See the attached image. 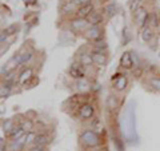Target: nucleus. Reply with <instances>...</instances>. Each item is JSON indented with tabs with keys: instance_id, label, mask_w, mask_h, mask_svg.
Wrapping results in <instances>:
<instances>
[{
	"instance_id": "ddd939ff",
	"label": "nucleus",
	"mask_w": 160,
	"mask_h": 151,
	"mask_svg": "<svg viewBox=\"0 0 160 151\" xmlns=\"http://www.w3.org/2000/svg\"><path fill=\"white\" fill-rule=\"evenodd\" d=\"M49 135L46 134V133H39L36 134V137H35V142H33V146H42V147H47V144L49 143Z\"/></svg>"
},
{
	"instance_id": "1a4fd4ad",
	"label": "nucleus",
	"mask_w": 160,
	"mask_h": 151,
	"mask_svg": "<svg viewBox=\"0 0 160 151\" xmlns=\"http://www.w3.org/2000/svg\"><path fill=\"white\" fill-rule=\"evenodd\" d=\"M93 11H95V6H93V3L84 4V6L78 7L76 12H75V16H76V18H80V19H88V18L92 15V12H93Z\"/></svg>"
},
{
	"instance_id": "412c9836",
	"label": "nucleus",
	"mask_w": 160,
	"mask_h": 151,
	"mask_svg": "<svg viewBox=\"0 0 160 151\" xmlns=\"http://www.w3.org/2000/svg\"><path fill=\"white\" fill-rule=\"evenodd\" d=\"M93 54V62L98 66H106L107 64V55L106 54H99V52H92Z\"/></svg>"
},
{
	"instance_id": "39448f33",
	"label": "nucleus",
	"mask_w": 160,
	"mask_h": 151,
	"mask_svg": "<svg viewBox=\"0 0 160 151\" xmlns=\"http://www.w3.org/2000/svg\"><path fill=\"white\" fill-rule=\"evenodd\" d=\"M69 28H71V31L76 32V34H84L89 28V23L87 19L75 18L69 22Z\"/></svg>"
},
{
	"instance_id": "72a5a7b5",
	"label": "nucleus",
	"mask_w": 160,
	"mask_h": 151,
	"mask_svg": "<svg viewBox=\"0 0 160 151\" xmlns=\"http://www.w3.org/2000/svg\"><path fill=\"white\" fill-rule=\"evenodd\" d=\"M7 36H8V35H7L6 32H4V31H3V32H2V39H0V40H2V44L4 43V40H6V39H7Z\"/></svg>"
},
{
	"instance_id": "423d86ee",
	"label": "nucleus",
	"mask_w": 160,
	"mask_h": 151,
	"mask_svg": "<svg viewBox=\"0 0 160 151\" xmlns=\"http://www.w3.org/2000/svg\"><path fill=\"white\" fill-rule=\"evenodd\" d=\"M111 82H113V88L116 90V91H124V90L127 88V86H128L127 76L126 75H123V74H119V72L112 75Z\"/></svg>"
},
{
	"instance_id": "f3484780",
	"label": "nucleus",
	"mask_w": 160,
	"mask_h": 151,
	"mask_svg": "<svg viewBox=\"0 0 160 151\" xmlns=\"http://www.w3.org/2000/svg\"><path fill=\"white\" fill-rule=\"evenodd\" d=\"M147 83L152 90L160 92V75H152V76H149Z\"/></svg>"
},
{
	"instance_id": "5701e85b",
	"label": "nucleus",
	"mask_w": 160,
	"mask_h": 151,
	"mask_svg": "<svg viewBox=\"0 0 160 151\" xmlns=\"http://www.w3.org/2000/svg\"><path fill=\"white\" fill-rule=\"evenodd\" d=\"M143 2H144V0H129V3H128L129 11H131L132 13H135V12L138 11V9L142 8Z\"/></svg>"
},
{
	"instance_id": "393cba45",
	"label": "nucleus",
	"mask_w": 160,
	"mask_h": 151,
	"mask_svg": "<svg viewBox=\"0 0 160 151\" xmlns=\"http://www.w3.org/2000/svg\"><path fill=\"white\" fill-rule=\"evenodd\" d=\"M15 126H16V124L13 123L12 119H7L6 122H3V131H6V134H8L15 127Z\"/></svg>"
},
{
	"instance_id": "0eeeda50",
	"label": "nucleus",
	"mask_w": 160,
	"mask_h": 151,
	"mask_svg": "<svg viewBox=\"0 0 160 151\" xmlns=\"http://www.w3.org/2000/svg\"><path fill=\"white\" fill-rule=\"evenodd\" d=\"M119 64L123 70H133L135 68V62H133L132 54L129 51H124L122 54V56H120Z\"/></svg>"
},
{
	"instance_id": "b1692460",
	"label": "nucleus",
	"mask_w": 160,
	"mask_h": 151,
	"mask_svg": "<svg viewBox=\"0 0 160 151\" xmlns=\"http://www.w3.org/2000/svg\"><path fill=\"white\" fill-rule=\"evenodd\" d=\"M16 80L18 79H16V74H15V71L8 72L6 76H3V83H7V84H13Z\"/></svg>"
},
{
	"instance_id": "6ab92c4d",
	"label": "nucleus",
	"mask_w": 160,
	"mask_h": 151,
	"mask_svg": "<svg viewBox=\"0 0 160 151\" xmlns=\"http://www.w3.org/2000/svg\"><path fill=\"white\" fill-rule=\"evenodd\" d=\"M78 9V4L71 0V2H66L62 7V13H71V12H76Z\"/></svg>"
},
{
	"instance_id": "f704fd0d",
	"label": "nucleus",
	"mask_w": 160,
	"mask_h": 151,
	"mask_svg": "<svg viewBox=\"0 0 160 151\" xmlns=\"http://www.w3.org/2000/svg\"><path fill=\"white\" fill-rule=\"evenodd\" d=\"M0 151H8L7 148H2V150H0Z\"/></svg>"
},
{
	"instance_id": "aec40b11",
	"label": "nucleus",
	"mask_w": 160,
	"mask_h": 151,
	"mask_svg": "<svg viewBox=\"0 0 160 151\" xmlns=\"http://www.w3.org/2000/svg\"><path fill=\"white\" fill-rule=\"evenodd\" d=\"M152 38H153V29L151 27L142 28V39H143V42L149 43L152 40Z\"/></svg>"
},
{
	"instance_id": "f8f14e48",
	"label": "nucleus",
	"mask_w": 160,
	"mask_h": 151,
	"mask_svg": "<svg viewBox=\"0 0 160 151\" xmlns=\"http://www.w3.org/2000/svg\"><path fill=\"white\" fill-rule=\"evenodd\" d=\"M78 62H79L80 64H82L83 67H91L92 64H95L92 51H89V52H82V54L79 55Z\"/></svg>"
},
{
	"instance_id": "4468645a",
	"label": "nucleus",
	"mask_w": 160,
	"mask_h": 151,
	"mask_svg": "<svg viewBox=\"0 0 160 151\" xmlns=\"http://www.w3.org/2000/svg\"><path fill=\"white\" fill-rule=\"evenodd\" d=\"M75 87H76L78 92L80 94H84L91 90V83L88 82V80L84 78V79H80V80H76V84H75Z\"/></svg>"
},
{
	"instance_id": "a878e982",
	"label": "nucleus",
	"mask_w": 160,
	"mask_h": 151,
	"mask_svg": "<svg viewBox=\"0 0 160 151\" xmlns=\"http://www.w3.org/2000/svg\"><path fill=\"white\" fill-rule=\"evenodd\" d=\"M20 126H22V127L24 128V131H26V133H31V131H32V128H33V123H32L29 119L23 120V122L20 123Z\"/></svg>"
},
{
	"instance_id": "2eb2a0df",
	"label": "nucleus",
	"mask_w": 160,
	"mask_h": 151,
	"mask_svg": "<svg viewBox=\"0 0 160 151\" xmlns=\"http://www.w3.org/2000/svg\"><path fill=\"white\" fill-rule=\"evenodd\" d=\"M18 55H19V60H20V66L28 64L33 58V52L31 51V49H24V51H22Z\"/></svg>"
},
{
	"instance_id": "7ed1b4c3",
	"label": "nucleus",
	"mask_w": 160,
	"mask_h": 151,
	"mask_svg": "<svg viewBox=\"0 0 160 151\" xmlns=\"http://www.w3.org/2000/svg\"><path fill=\"white\" fill-rule=\"evenodd\" d=\"M84 36L87 40L93 43L102 42L103 40V28L100 26H89V28L84 32Z\"/></svg>"
},
{
	"instance_id": "a211bd4d",
	"label": "nucleus",
	"mask_w": 160,
	"mask_h": 151,
	"mask_svg": "<svg viewBox=\"0 0 160 151\" xmlns=\"http://www.w3.org/2000/svg\"><path fill=\"white\" fill-rule=\"evenodd\" d=\"M91 51H92V52H99V54H106V55H107L108 46H107V43L104 42V40H102V42H98V43L93 44Z\"/></svg>"
},
{
	"instance_id": "9d476101",
	"label": "nucleus",
	"mask_w": 160,
	"mask_h": 151,
	"mask_svg": "<svg viewBox=\"0 0 160 151\" xmlns=\"http://www.w3.org/2000/svg\"><path fill=\"white\" fill-rule=\"evenodd\" d=\"M32 78H33V70L31 67L24 68L23 71L20 72L19 76H18V84L19 86H26Z\"/></svg>"
},
{
	"instance_id": "473e14b6",
	"label": "nucleus",
	"mask_w": 160,
	"mask_h": 151,
	"mask_svg": "<svg viewBox=\"0 0 160 151\" xmlns=\"http://www.w3.org/2000/svg\"><path fill=\"white\" fill-rule=\"evenodd\" d=\"M133 74L136 75V78H140L143 74V70L142 68H133Z\"/></svg>"
},
{
	"instance_id": "2f4dec72",
	"label": "nucleus",
	"mask_w": 160,
	"mask_h": 151,
	"mask_svg": "<svg viewBox=\"0 0 160 151\" xmlns=\"http://www.w3.org/2000/svg\"><path fill=\"white\" fill-rule=\"evenodd\" d=\"M29 151H48L47 147H42V146H32Z\"/></svg>"
},
{
	"instance_id": "9b49d317",
	"label": "nucleus",
	"mask_w": 160,
	"mask_h": 151,
	"mask_svg": "<svg viewBox=\"0 0 160 151\" xmlns=\"http://www.w3.org/2000/svg\"><path fill=\"white\" fill-rule=\"evenodd\" d=\"M26 134H27V133L24 131V128L22 127V126H20V124H16V126H15V127L11 130V131H9L8 134H6V135H7V138L11 139V142H13V140L22 139Z\"/></svg>"
},
{
	"instance_id": "f03ea898",
	"label": "nucleus",
	"mask_w": 160,
	"mask_h": 151,
	"mask_svg": "<svg viewBox=\"0 0 160 151\" xmlns=\"http://www.w3.org/2000/svg\"><path fill=\"white\" fill-rule=\"evenodd\" d=\"M95 112H96L95 106L88 102L80 104L78 108V117L80 120H92L95 118Z\"/></svg>"
},
{
	"instance_id": "4be33fe9",
	"label": "nucleus",
	"mask_w": 160,
	"mask_h": 151,
	"mask_svg": "<svg viewBox=\"0 0 160 151\" xmlns=\"http://www.w3.org/2000/svg\"><path fill=\"white\" fill-rule=\"evenodd\" d=\"M12 86H13V84L2 83V87H0V98H2V99H6L8 95H9V92H11Z\"/></svg>"
},
{
	"instance_id": "20e7f679",
	"label": "nucleus",
	"mask_w": 160,
	"mask_h": 151,
	"mask_svg": "<svg viewBox=\"0 0 160 151\" xmlns=\"http://www.w3.org/2000/svg\"><path fill=\"white\" fill-rule=\"evenodd\" d=\"M68 75L75 80H80L86 78V67H83L79 62H73L68 67Z\"/></svg>"
},
{
	"instance_id": "f257e3e1",
	"label": "nucleus",
	"mask_w": 160,
	"mask_h": 151,
	"mask_svg": "<svg viewBox=\"0 0 160 151\" xmlns=\"http://www.w3.org/2000/svg\"><path fill=\"white\" fill-rule=\"evenodd\" d=\"M79 140L83 147H86V148H95L102 143L99 134L92 128L83 130V133L80 134V137H79Z\"/></svg>"
},
{
	"instance_id": "6e6552de",
	"label": "nucleus",
	"mask_w": 160,
	"mask_h": 151,
	"mask_svg": "<svg viewBox=\"0 0 160 151\" xmlns=\"http://www.w3.org/2000/svg\"><path fill=\"white\" fill-rule=\"evenodd\" d=\"M135 15V20L138 22V24L142 28H144V27H148V20H149V12L147 11L146 8H140V9H138L136 12L133 13Z\"/></svg>"
},
{
	"instance_id": "dca6fc26",
	"label": "nucleus",
	"mask_w": 160,
	"mask_h": 151,
	"mask_svg": "<svg viewBox=\"0 0 160 151\" xmlns=\"http://www.w3.org/2000/svg\"><path fill=\"white\" fill-rule=\"evenodd\" d=\"M103 13L102 12H98V11H93L92 15L89 16L87 20L89 23V26H100L103 23Z\"/></svg>"
},
{
	"instance_id": "c756f323",
	"label": "nucleus",
	"mask_w": 160,
	"mask_h": 151,
	"mask_svg": "<svg viewBox=\"0 0 160 151\" xmlns=\"http://www.w3.org/2000/svg\"><path fill=\"white\" fill-rule=\"evenodd\" d=\"M107 104H108L109 108H115V107H116V106H118V99H116V96L111 95V96L108 98V100H107Z\"/></svg>"
},
{
	"instance_id": "cd10ccee",
	"label": "nucleus",
	"mask_w": 160,
	"mask_h": 151,
	"mask_svg": "<svg viewBox=\"0 0 160 151\" xmlns=\"http://www.w3.org/2000/svg\"><path fill=\"white\" fill-rule=\"evenodd\" d=\"M18 29H19L18 24H11L9 27H7L6 29H4V32H6L7 35H15V34L18 32Z\"/></svg>"
},
{
	"instance_id": "bb28decb",
	"label": "nucleus",
	"mask_w": 160,
	"mask_h": 151,
	"mask_svg": "<svg viewBox=\"0 0 160 151\" xmlns=\"http://www.w3.org/2000/svg\"><path fill=\"white\" fill-rule=\"evenodd\" d=\"M104 12H107L109 16H111V15H115V13H116V4H115V3L107 4L106 8H104Z\"/></svg>"
},
{
	"instance_id": "7c9ffc66",
	"label": "nucleus",
	"mask_w": 160,
	"mask_h": 151,
	"mask_svg": "<svg viewBox=\"0 0 160 151\" xmlns=\"http://www.w3.org/2000/svg\"><path fill=\"white\" fill-rule=\"evenodd\" d=\"M73 2L78 4V7H80V6H84V4L92 3V0H73Z\"/></svg>"
},
{
	"instance_id": "c85d7f7f",
	"label": "nucleus",
	"mask_w": 160,
	"mask_h": 151,
	"mask_svg": "<svg viewBox=\"0 0 160 151\" xmlns=\"http://www.w3.org/2000/svg\"><path fill=\"white\" fill-rule=\"evenodd\" d=\"M156 27L158 26V16L156 13H149V20H148V27Z\"/></svg>"
}]
</instances>
